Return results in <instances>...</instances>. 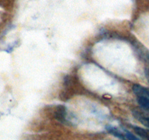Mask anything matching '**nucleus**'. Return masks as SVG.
Instances as JSON below:
<instances>
[{
  "label": "nucleus",
  "instance_id": "1",
  "mask_svg": "<svg viewBox=\"0 0 149 140\" xmlns=\"http://www.w3.org/2000/svg\"><path fill=\"white\" fill-rule=\"evenodd\" d=\"M132 115L139 122L147 128H149V115L147 112L140 109H134L132 110Z\"/></svg>",
  "mask_w": 149,
  "mask_h": 140
},
{
  "label": "nucleus",
  "instance_id": "2",
  "mask_svg": "<svg viewBox=\"0 0 149 140\" xmlns=\"http://www.w3.org/2000/svg\"><path fill=\"white\" fill-rule=\"evenodd\" d=\"M133 92L137 97H143L149 99V89L140 85H134L132 87Z\"/></svg>",
  "mask_w": 149,
  "mask_h": 140
},
{
  "label": "nucleus",
  "instance_id": "3",
  "mask_svg": "<svg viewBox=\"0 0 149 140\" xmlns=\"http://www.w3.org/2000/svg\"><path fill=\"white\" fill-rule=\"evenodd\" d=\"M116 137L122 140H141L127 129H124V132L120 131Z\"/></svg>",
  "mask_w": 149,
  "mask_h": 140
},
{
  "label": "nucleus",
  "instance_id": "4",
  "mask_svg": "<svg viewBox=\"0 0 149 140\" xmlns=\"http://www.w3.org/2000/svg\"><path fill=\"white\" fill-rule=\"evenodd\" d=\"M132 128L133 130L134 131V132H135L139 137H140L144 140H149V129L143 128L138 126H133Z\"/></svg>",
  "mask_w": 149,
  "mask_h": 140
},
{
  "label": "nucleus",
  "instance_id": "5",
  "mask_svg": "<svg viewBox=\"0 0 149 140\" xmlns=\"http://www.w3.org/2000/svg\"><path fill=\"white\" fill-rule=\"evenodd\" d=\"M137 102L143 109L149 111V99L143 97H137Z\"/></svg>",
  "mask_w": 149,
  "mask_h": 140
},
{
  "label": "nucleus",
  "instance_id": "6",
  "mask_svg": "<svg viewBox=\"0 0 149 140\" xmlns=\"http://www.w3.org/2000/svg\"><path fill=\"white\" fill-rule=\"evenodd\" d=\"M104 140H110V139H104Z\"/></svg>",
  "mask_w": 149,
  "mask_h": 140
}]
</instances>
